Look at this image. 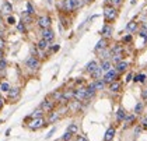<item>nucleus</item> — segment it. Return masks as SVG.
<instances>
[{
  "mask_svg": "<svg viewBox=\"0 0 147 141\" xmlns=\"http://www.w3.org/2000/svg\"><path fill=\"white\" fill-rule=\"evenodd\" d=\"M45 126H48L45 117H36V119H30V123H27V127L30 130L36 131V130H41L44 129Z\"/></svg>",
  "mask_w": 147,
  "mask_h": 141,
  "instance_id": "obj_1",
  "label": "nucleus"
},
{
  "mask_svg": "<svg viewBox=\"0 0 147 141\" xmlns=\"http://www.w3.org/2000/svg\"><path fill=\"white\" fill-rule=\"evenodd\" d=\"M104 17L108 22L113 21L116 17H118V10L113 7V6H109V4H105L104 6Z\"/></svg>",
  "mask_w": 147,
  "mask_h": 141,
  "instance_id": "obj_2",
  "label": "nucleus"
},
{
  "mask_svg": "<svg viewBox=\"0 0 147 141\" xmlns=\"http://www.w3.org/2000/svg\"><path fill=\"white\" fill-rule=\"evenodd\" d=\"M39 109L44 112V113H51V112H53L55 109H56V103L51 99V98H46L44 99L42 102H41V105H39Z\"/></svg>",
  "mask_w": 147,
  "mask_h": 141,
  "instance_id": "obj_3",
  "label": "nucleus"
},
{
  "mask_svg": "<svg viewBox=\"0 0 147 141\" xmlns=\"http://www.w3.org/2000/svg\"><path fill=\"white\" fill-rule=\"evenodd\" d=\"M25 64H27V67H28L30 70L36 71V70H39V67H41V62H39V59H38V57L30 56V57L25 60Z\"/></svg>",
  "mask_w": 147,
  "mask_h": 141,
  "instance_id": "obj_4",
  "label": "nucleus"
},
{
  "mask_svg": "<svg viewBox=\"0 0 147 141\" xmlns=\"http://www.w3.org/2000/svg\"><path fill=\"white\" fill-rule=\"evenodd\" d=\"M118 71L115 70V68H111L109 71H107L104 76H102V80L105 81V84H111V83H113V81H116L118 80Z\"/></svg>",
  "mask_w": 147,
  "mask_h": 141,
  "instance_id": "obj_5",
  "label": "nucleus"
},
{
  "mask_svg": "<svg viewBox=\"0 0 147 141\" xmlns=\"http://www.w3.org/2000/svg\"><path fill=\"white\" fill-rule=\"evenodd\" d=\"M86 95H87V87H79L74 89V101L83 103L86 101Z\"/></svg>",
  "mask_w": 147,
  "mask_h": 141,
  "instance_id": "obj_6",
  "label": "nucleus"
},
{
  "mask_svg": "<svg viewBox=\"0 0 147 141\" xmlns=\"http://www.w3.org/2000/svg\"><path fill=\"white\" fill-rule=\"evenodd\" d=\"M51 24H52V18L49 15H41L38 18V27L41 30H46V28H51Z\"/></svg>",
  "mask_w": 147,
  "mask_h": 141,
  "instance_id": "obj_7",
  "label": "nucleus"
},
{
  "mask_svg": "<svg viewBox=\"0 0 147 141\" xmlns=\"http://www.w3.org/2000/svg\"><path fill=\"white\" fill-rule=\"evenodd\" d=\"M20 92H21V89L18 87H14V88H10V91L7 92V98L11 101V102H16L18 97H20Z\"/></svg>",
  "mask_w": 147,
  "mask_h": 141,
  "instance_id": "obj_8",
  "label": "nucleus"
},
{
  "mask_svg": "<svg viewBox=\"0 0 147 141\" xmlns=\"http://www.w3.org/2000/svg\"><path fill=\"white\" fill-rule=\"evenodd\" d=\"M41 35H42V39H45L46 42H49V44L55 39V34H53V31H52L51 28L42 30V31H41Z\"/></svg>",
  "mask_w": 147,
  "mask_h": 141,
  "instance_id": "obj_9",
  "label": "nucleus"
},
{
  "mask_svg": "<svg viewBox=\"0 0 147 141\" xmlns=\"http://www.w3.org/2000/svg\"><path fill=\"white\" fill-rule=\"evenodd\" d=\"M60 113H59V110H53V112H51V113H48V117H45L46 119V123L48 124H52V123H55V122H57V120L60 119Z\"/></svg>",
  "mask_w": 147,
  "mask_h": 141,
  "instance_id": "obj_10",
  "label": "nucleus"
},
{
  "mask_svg": "<svg viewBox=\"0 0 147 141\" xmlns=\"http://www.w3.org/2000/svg\"><path fill=\"white\" fill-rule=\"evenodd\" d=\"M66 103H69L70 101L74 99V89L73 88H67V89H63V98H62Z\"/></svg>",
  "mask_w": 147,
  "mask_h": 141,
  "instance_id": "obj_11",
  "label": "nucleus"
},
{
  "mask_svg": "<svg viewBox=\"0 0 147 141\" xmlns=\"http://www.w3.org/2000/svg\"><path fill=\"white\" fill-rule=\"evenodd\" d=\"M115 134H116V129L115 127H108L107 131H105V134H104V141H112L115 138Z\"/></svg>",
  "mask_w": 147,
  "mask_h": 141,
  "instance_id": "obj_12",
  "label": "nucleus"
},
{
  "mask_svg": "<svg viewBox=\"0 0 147 141\" xmlns=\"http://www.w3.org/2000/svg\"><path fill=\"white\" fill-rule=\"evenodd\" d=\"M129 68V63L126 62V60H121L119 63H116L115 64V70L118 71V74H121V73H125L126 70Z\"/></svg>",
  "mask_w": 147,
  "mask_h": 141,
  "instance_id": "obj_13",
  "label": "nucleus"
},
{
  "mask_svg": "<svg viewBox=\"0 0 147 141\" xmlns=\"http://www.w3.org/2000/svg\"><path fill=\"white\" fill-rule=\"evenodd\" d=\"M81 105H83L81 102H77V101H74V99H73V101H70V102H69L66 106H67V109L70 110V112H79L80 109H81Z\"/></svg>",
  "mask_w": 147,
  "mask_h": 141,
  "instance_id": "obj_14",
  "label": "nucleus"
},
{
  "mask_svg": "<svg viewBox=\"0 0 147 141\" xmlns=\"http://www.w3.org/2000/svg\"><path fill=\"white\" fill-rule=\"evenodd\" d=\"M63 11L67 14L74 11V0H63Z\"/></svg>",
  "mask_w": 147,
  "mask_h": 141,
  "instance_id": "obj_15",
  "label": "nucleus"
},
{
  "mask_svg": "<svg viewBox=\"0 0 147 141\" xmlns=\"http://www.w3.org/2000/svg\"><path fill=\"white\" fill-rule=\"evenodd\" d=\"M62 98H63V89H56V91H53V92L51 94V99H52L55 103H59V102L62 101Z\"/></svg>",
  "mask_w": 147,
  "mask_h": 141,
  "instance_id": "obj_16",
  "label": "nucleus"
},
{
  "mask_svg": "<svg viewBox=\"0 0 147 141\" xmlns=\"http://www.w3.org/2000/svg\"><path fill=\"white\" fill-rule=\"evenodd\" d=\"M112 31H113L112 25H111V24H105L104 28H102V35H104V38H105V39L111 38V36H112Z\"/></svg>",
  "mask_w": 147,
  "mask_h": 141,
  "instance_id": "obj_17",
  "label": "nucleus"
},
{
  "mask_svg": "<svg viewBox=\"0 0 147 141\" xmlns=\"http://www.w3.org/2000/svg\"><path fill=\"white\" fill-rule=\"evenodd\" d=\"M121 88H122V83L121 81H113L111 84H108V89L111 91V92H119L121 91Z\"/></svg>",
  "mask_w": 147,
  "mask_h": 141,
  "instance_id": "obj_18",
  "label": "nucleus"
},
{
  "mask_svg": "<svg viewBox=\"0 0 147 141\" xmlns=\"http://www.w3.org/2000/svg\"><path fill=\"white\" fill-rule=\"evenodd\" d=\"M91 85L94 87L95 91H102L104 88L107 87V84H105V81H104L102 78L101 80H97V81H92V83H91Z\"/></svg>",
  "mask_w": 147,
  "mask_h": 141,
  "instance_id": "obj_19",
  "label": "nucleus"
},
{
  "mask_svg": "<svg viewBox=\"0 0 147 141\" xmlns=\"http://www.w3.org/2000/svg\"><path fill=\"white\" fill-rule=\"evenodd\" d=\"M102 74H104V73H102L101 67L98 66V67H97V68H95V70L91 73L90 76H91V78H92V81H97V80H101V78H102Z\"/></svg>",
  "mask_w": 147,
  "mask_h": 141,
  "instance_id": "obj_20",
  "label": "nucleus"
},
{
  "mask_svg": "<svg viewBox=\"0 0 147 141\" xmlns=\"http://www.w3.org/2000/svg\"><path fill=\"white\" fill-rule=\"evenodd\" d=\"M100 67H101L102 73H107V71H109V70L112 68V62H111V60H101Z\"/></svg>",
  "mask_w": 147,
  "mask_h": 141,
  "instance_id": "obj_21",
  "label": "nucleus"
},
{
  "mask_svg": "<svg viewBox=\"0 0 147 141\" xmlns=\"http://www.w3.org/2000/svg\"><path fill=\"white\" fill-rule=\"evenodd\" d=\"M126 116H127V113L125 112V109L119 108L118 109V112H116V120L119 122V123H122V122H125V119H126Z\"/></svg>",
  "mask_w": 147,
  "mask_h": 141,
  "instance_id": "obj_22",
  "label": "nucleus"
},
{
  "mask_svg": "<svg viewBox=\"0 0 147 141\" xmlns=\"http://www.w3.org/2000/svg\"><path fill=\"white\" fill-rule=\"evenodd\" d=\"M107 46H108V39L102 38L101 41L97 44V46H95V50H97V52H101L104 49H107Z\"/></svg>",
  "mask_w": 147,
  "mask_h": 141,
  "instance_id": "obj_23",
  "label": "nucleus"
},
{
  "mask_svg": "<svg viewBox=\"0 0 147 141\" xmlns=\"http://www.w3.org/2000/svg\"><path fill=\"white\" fill-rule=\"evenodd\" d=\"M13 11V6L9 1H4L3 6H1V14H10Z\"/></svg>",
  "mask_w": 147,
  "mask_h": 141,
  "instance_id": "obj_24",
  "label": "nucleus"
},
{
  "mask_svg": "<svg viewBox=\"0 0 147 141\" xmlns=\"http://www.w3.org/2000/svg\"><path fill=\"white\" fill-rule=\"evenodd\" d=\"M111 53H112V56L113 54H123V46L121 44H116L112 49H111Z\"/></svg>",
  "mask_w": 147,
  "mask_h": 141,
  "instance_id": "obj_25",
  "label": "nucleus"
},
{
  "mask_svg": "<svg viewBox=\"0 0 147 141\" xmlns=\"http://www.w3.org/2000/svg\"><path fill=\"white\" fill-rule=\"evenodd\" d=\"M98 63H97V62H95V60H92V62H90V63H88V64L86 66V71H87V73H92V71H94V70H95V68H97V67H98Z\"/></svg>",
  "mask_w": 147,
  "mask_h": 141,
  "instance_id": "obj_26",
  "label": "nucleus"
},
{
  "mask_svg": "<svg viewBox=\"0 0 147 141\" xmlns=\"http://www.w3.org/2000/svg\"><path fill=\"white\" fill-rule=\"evenodd\" d=\"M36 48H38L39 50H46V49L49 48V42H46L45 39H39L38 44H36Z\"/></svg>",
  "mask_w": 147,
  "mask_h": 141,
  "instance_id": "obj_27",
  "label": "nucleus"
},
{
  "mask_svg": "<svg viewBox=\"0 0 147 141\" xmlns=\"http://www.w3.org/2000/svg\"><path fill=\"white\" fill-rule=\"evenodd\" d=\"M111 56H112V53H111L109 49H104V50H101V53H100V59L101 60H109Z\"/></svg>",
  "mask_w": 147,
  "mask_h": 141,
  "instance_id": "obj_28",
  "label": "nucleus"
},
{
  "mask_svg": "<svg viewBox=\"0 0 147 141\" xmlns=\"http://www.w3.org/2000/svg\"><path fill=\"white\" fill-rule=\"evenodd\" d=\"M44 115H45V113H44V112H42L41 109L38 108V109H35L34 112H32V113L30 115V119H36V117H44Z\"/></svg>",
  "mask_w": 147,
  "mask_h": 141,
  "instance_id": "obj_29",
  "label": "nucleus"
},
{
  "mask_svg": "<svg viewBox=\"0 0 147 141\" xmlns=\"http://www.w3.org/2000/svg\"><path fill=\"white\" fill-rule=\"evenodd\" d=\"M21 22H24V24H31V22H32V17L25 11V13L21 14Z\"/></svg>",
  "mask_w": 147,
  "mask_h": 141,
  "instance_id": "obj_30",
  "label": "nucleus"
},
{
  "mask_svg": "<svg viewBox=\"0 0 147 141\" xmlns=\"http://www.w3.org/2000/svg\"><path fill=\"white\" fill-rule=\"evenodd\" d=\"M135 120H136V116L135 115H127L126 116V119H125V126H132L133 123H135Z\"/></svg>",
  "mask_w": 147,
  "mask_h": 141,
  "instance_id": "obj_31",
  "label": "nucleus"
},
{
  "mask_svg": "<svg viewBox=\"0 0 147 141\" xmlns=\"http://www.w3.org/2000/svg\"><path fill=\"white\" fill-rule=\"evenodd\" d=\"M10 84H9V83H7V81H1V83H0V91H1V92H6V94H7V92H9V91H10Z\"/></svg>",
  "mask_w": 147,
  "mask_h": 141,
  "instance_id": "obj_32",
  "label": "nucleus"
},
{
  "mask_svg": "<svg viewBox=\"0 0 147 141\" xmlns=\"http://www.w3.org/2000/svg\"><path fill=\"white\" fill-rule=\"evenodd\" d=\"M67 131L70 133V134H73V136H74V134L79 131V126H77L76 123H70V124H69V127H67Z\"/></svg>",
  "mask_w": 147,
  "mask_h": 141,
  "instance_id": "obj_33",
  "label": "nucleus"
},
{
  "mask_svg": "<svg viewBox=\"0 0 147 141\" xmlns=\"http://www.w3.org/2000/svg\"><path fill=\"white\" fill-rule=\"evenodd\" d=\"M126 30H127L129 32H135L136 30H137V22H136V21H130L127 25H126Z\"/></svg>",
  "mask_w": 147,
  "mask_h": 141,
  "instance_id": "obj_34",
  "label": "nucleus"
},
{
  "mask_svg": "<svg viewBox=\"0 0 147 141\" xmlns=\"http://www.w3.org/2000/svg\"><path fill=\"white\" fill-rule=\"evenodd\" d=\"M143 109H144L143 102H139V103H137V105L135 106V113H136V115H140V113L143 112Z\"/></svg>",
  "mask_w": 147,
  "mask_h": 141,
  "instance_id": "obj_35",
  "label": "nucleus"
},
{
  "mask_svg": "<svg viewBox=\"0 0 147 141\" xmlns=\"http://www.w3.org/2000/svg\"><path fill=\"white\" fill-rule=\"evenodd\" d=\"M146 74H137V76H135V80L136 83H146Z\"/></svg>",
  "mask_w": 147,
  "mask_h": 141,
  "instance_id": "obj_36",
  "label": "nucleus"
},
{
  "mask_svg": "<svg viewBox=\"0 0 147 141\" xmlns=\"http://www.w3.org/2000/svg\"><path fill=\"white\" fill-rule=\"evenodd\" d=\"M121 60H123V54H113V56H112V60H111V62L116 64V63H119Z\"/></svg>",
  "mask_w": 147,
  "mask_h": 141,
  "instance_id": "obj_37",
  "label": "nucleus"
},
{
  "mask_svg": "<svg viewBox=\"0 0 147 141\" xmlns=\"http://www.w3.org/2000/svg\"><path fill=\"white\" fill-rule=\"evenodd\" d=\"M17 30H18V31H20V32L21 34H25L27 32V28H25V24H24V22H18V24H17Z\"/></svg>",
  "mask_w": 147,
  "mask_h": 141,
  "instance_id": "obj_38",
  "label": "nucleus"
},
{
  "mask_svg": "<svg viewBox=\"0 0 147 141\" xmlns=\"http://www.w3.org/2000/svg\"><path fill=\"white\" fill-rule=\"evenodd\" d=\"M71 138H73V134H70L69 131H66V133L62 136V141H70Z\"/></svg>",
  "mask_w": 147,
  "mask_h": 141,
  "instance_id": "obj_39",
  "label": "nucleus"
},
{
  "mask_svg": "<svg viewBox=\"0 0 147 141\" xmlns=\"http://www.w3.org/2000/svg\"><path fill=\"white\" fill-rule=\"evenodd\" d=\"M123 3V0H111V3H109V6H113L115 9L118 7V6H121Z\"/></svg>",
  "mask_w": 147,
  "mask_h": 141,
  "instance_id": "obj_40",
  "label": "nucleus"
},
{
  "mask_svg": "<svg viewBox=\"0 0 147 141\" xmlns=\"http://www.w3.org/2000/svg\"><path fill=\"white\" fill-rule=\"evenodd\" d=\"M84 6V1L83 0H74V10H77L80 7H83Z\"/></svg>",
  "mask_w": 147,
  "mask_h": 141,
  "instance_id": "obj_41",
  "label": "nucleus"
},
{
  "mask_svg": "<svg viewBox=\"0 0 147 141\" xmlns=\"http://www.w3.org/2000/svg\"><path fill=\"white\" fill-rule=\"evenodd\" d=\"M27 13H28L30 15H32V14L35 13L34 7H32V4H31V3H27Z\"/></svg>",
  "mask_w": 147,
  "mask_h": 141,
  "instance_id": "obj_42",
  "label": "nucleus"
},
{
  "mask_svg": "<svg viewBox=\"0 0 147 141\" xmlns=\"http://www.w3.org/2000/svg\"><path fill=\"white\" fill-rule=\"evenodd\" d=\"M6 67H7V60L1 59L0 60V70H6Z\"/></svg>",
  "mask_w": 147,
  "mask_h": 141,
  "instance_id": "obj_43",
  "label": "nucleus"
},
{
  "mask_svg": "<svg viewBox=\"0 0 147 141\" xmlns=\"http://www.w3.org/2000/svg\"><path fill=\"white\" fill-rule=\"evenodd\" d=\"M140 36H143V38L147 39V28L146 27H143V30H140Z\"/></svg>",
  "mask_w": 147,
  "mask_h": 141,
  "instance_id": "obj_44",
  "label": "nucleus"
},
{
  "mask_svg": "<svg viewBox=\"0 0 147 141\" xmlns=\"http://www.w3.org/2000/svg\"><path fill=\"white\" fill-rule=\"evenodd\" d=\"M7 22H9L10 25H13V24L16 22V18H14V17H11V15H9V18H7Z\"/></svg>",
  "mask_w": 147,
  "mask_h": 141,
  "instance_id": "obj_45",
  "label": "nucleus"
},
{
  "mask_svg": "<svg viewBox=\"0 0 147 141\" xmlns=\"http://www.w3.org/2000/svg\"><path fill=\"white\" fill-rule=\"evenodd\" d=\"M4 46H6V41H4V38H0V49H4Z\"/></svg>",
  "mask_w": 147,
  "mask_h": 141,
  "instance_id": "obj_46",
  "label": "nucleus"
},
{
  "mask_svg": "<svg viewBox=\"0 0 147 141\" xmlns=\"http://www.w3.org/2000/svg\"><path fill=\"white\" fill-rule=\"evenodd\" d=\"M76 141H88V140H87L84 136H77V137H76Z\"/></svg>",
  "mask_w": 147,
  "mask_h": 141,
  "instance_id": "obj_47",
  "label": "nucleus"
},
{
  "mask_svg": "<svg viewBox=\"0 0 147 141\" xmlns=\"http://www.w3.org/2000/svg\"><path fill=\"white\" fill-rule=\"evenodd\" d=\"M142 129H147V117L142 120Z\"/></svg>",
  "mask_w": 147,
  "mask_h": 141,
  "instance_id": "obj_48",
  "label": "nucleus"
},
{
  "mask_svg": "<svg viewBox=\"0 0 147 141\" xmlns=\"http://www.w3.org/2000/svg\"><path fill=\"white\" fill-rule=\"evenodd\" d=\"M3 106H4V99H3V97L0 95V110L3 109Z\"/></svg>",
  "mask_w": 147,
  "mask_h": 141,
  "instance_id": "obj_49",
  "label": "nucleus"
},
{
  "mask_svg": "<svg viewBox=\"0 0 147 141\" xmlns=\"http://www.w3.org/2000/svg\"><path fill=\"white\" fill-rule=\"evenodd\" d=\"M130 41H132V36H130V35H127V36L123 38V42H130Z\"/></svg>",
  "mask_w": 147,
  "mask_h": 141,
  "instance_id": "obj_50",
  "label": "nucleus"
},
{
  "mask_svg": "<svg viewBox=\"0 0 147 141\" xmlns=\"http://www.w3.org/2000/svg\"><path fill=\"white\" fill-rule=\"evenodd\" d=\"M142 98H143V99H147V89L142 91Z\"/></svg>",
  "mask_w": 147,
  "mask_h": 141,
  "instance_id": "obj_51",
  "label": "nucleus"
},
{
  "mask_svg": "<svg viewBox=\"0 0 147 141\" xmlns=\"http://www.w3.org/2000/svg\"><path fill=\"white\" fill-rule=\"evenodd\" d=\"M132 77H133V74H132V73H129V74H127V77H126V83H129V81L132 80Z\"/></svg>",
  "mask_w": 147,
  "mask_h": 141,
  "instance_id": "obj_52",
  "label": "nucleus"
},
{
  "mask_svg": "<svg viewBox=\"0 0 147 141\" xmlns=\"http://www.w3.org/2000/svg\"><path fill=\"white\" fill-rule=\"evenodd\" d=\"M4 57V49H0V60Z\"/></svg>",
  "mask_w": 147,
  "mask_h": 141,
  "instance_id": "obj_53",
  "label": "nucleus"
},
{
  "mask_svg": "<svg viewBox=\"0 0 147 141\" xmlns=\"http://www.w3.org/2000/svg\"><path fill=\"white\" fill-rule=\"evenodd\" d=\"M57 50H59V46H57V45H55V46L52 48V52H57Z\"/></svg>",
  "mask_w": 147,
  "mask_h": 141,
  "instance_id": "obj_54",
  "label": "nucleus"
},
{
  "mask_svg": "<svg viewBox=\"0 0 147 141\" xmlns=\"http://www.w3.org/2000/svg\"><path fill=\"white\" fill-rule=\"evenodd\" d=\"M76 84H84V80H77V81H76Z\"/></svg>",
  "mask_w": 147,
  "mask_h": 141,
  "instance_id": "obj_55",
  "label": "nucleus"
},
{
  "mask_svg": "<svg viewBox=\"0 0 147 141\" xmlns=\"http://www.w3.org/2000/svg\"><path fill=\"white\" fill-rule=\"evenodd\" d=\"M3 25V20H1V15H0V27Z\"/></svg>",
  "mask_w": 147,
  "mask_h": 141,
  "instance_id": "obj_56",
  "label": "nucleus"
},
{
  "mask_svg": "<svg viewBox=\"0 0 147 141\" xmlns=\"http://www.w3.org/2000/svg\"><path fill=\"white\" fill-rule=\"evenodd\" d=\"M94 0H86V3H92Z\"/></svg>",
  "mask_w": 147,
  "mask_h": 141,
  "instance_id": "obj_57",
  "label": "nucleus"
},
{
  "mask_svg": "<svg viewBox=\"0 0 147 141\" xmlns=\"http://www.w3.org/2000/svg\"><path fill=\"white\" fill-rule=\"evenodd\" d=\"M105 3H107V4H109V3H111V0H105Z\"/></svg>",
  "mask_w": 147,
  "mask_h": 141,
  "instance_id": "obj_58",
  "label": "nucleus"
}]
</instances>
